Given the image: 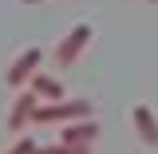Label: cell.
<instances>
[{"label": "cell", "mask_w": 158, "mask_h": 154, "mask_svg": "<svg viewBox=\"0 0 158 154\" xmlns=\"http://www.w3.org/2000/svg\"><path fill=\"white\" fill-rule=\"evenodd\" d=\"M40 111V95L36 91H20L16 95V103H12V111H8V127L12 131H24V123Z\"/></svg>", "instance_id": "5b68a950"}, {"label": "cell", "mask_w": 158, "mask_h": 154, "mask_svg": "<svg viewBox=\"0 0 158 154\" xmlns=\"http://www.w3.org/2000/svg\"><path fill=\"white\" fill-rule=\"evenodd\" d=\"M131 119H135V131H138V138H142L146 146H158V119H154V111H150L146 103H138L135 111H131Z\"/></svg>", "instance_id": "8992f818"}, {"label": "cell", "mask_w": 158, "mask_h": 154, "mask_svg": "<svg viewBox=\"0 0 158 154\" xmlns=\"http://www.w3.org/2000/svg\"><path fill=\"white\" fill-rule=\"evenodd\" d=\"M95 138H99V123L95 119H79V123H71V127L59 131V142H67V146H91Z\"/></svg>", "instance_id": "277c9868"}, {"label": "cell", "mask_w": 158, "mask_h": 154, "mask_svg": "<svg viewBox=\"0 0 158 154\" xmlns=\"http://www.w3.org/2000/svg\"><path fill=\"white\" fill-rule=\"evenodd\" d=\"M24 4H40V0H24Z\"/></svg>", "instance_id": "30bf717a"}, {"label": "cell", "mask_w": 158, "mask_h": 154, "mask_svg": "<svg viewBox=\"0 0 158 154\" xmlns=\"http://www.w3.org/2000/svg\"><path fill=\"white\" fill-rule=\"evenodd\" d=\"M87 40H91V24H75V28H71L67 36L59 40L56 59H59V63H71V59H75L79 52H83V48H87Z\"/></svg>", "instance_id": "3957f363"}, {"label": "cell", "mask_w": 158, "mask_h": 154, "mask_svg": "<svg viewBox=\"0 0 158 154\" xmlns=\"http://www.w3.org/2000/svg\"><path fill=\"white\" fill-rule=\"evenodd\" d=\"M40 59H44V52L40 48H24L16 59H12V67H8V87H28L32 83V75L40 71Z\"/></svg>", "instance_id": "7a4b0ae2"}, {"label": "cell", "mask_w": 158, "mask_h": 154, "mask_svg": "<svg viewBox=\"0 0 158 154\" xmlns=\"http://www.w3.org/2000/svg\"><path fill=\"white\" fill-rule=\"evenodd\" d=\"M28 91H36V95L44 99V103H63V87H59V79L44 75V71H36V75H32Z\"/></svg>", "instance_id": "52a82bcc"}, {"label": "cell", "mask_w": 158, "mask_h": 154, "mask_svg": "<svg viewBox=\"0 0 158 154\" xmlns=\"http://www.w3.org/2000/svg\"><path fill=\"white\" fill-rule=\"evenodd\" d=\"M4 154H36V142H32V138H16V146L4 150Z\"/></svg>", "instance_id": "9c48e42d"}, {"label": "cell", "mask_w": 158, "mask_h": 154, "mask_svg": "<svg viewBox=\"0 0 158 154\" xmlns=\"http://www.w3.org/2000/svg\"><path fill=\"white\" fill-rule=\"evenodd\" d=\"M36 154H91V146H67V142H52V146H36Z\"/></svg>", "instance_id": "ba28073f"}, {"label": "cell", "mask_w": 158, "mask_h": 154, "mask_svg": "<svg viewBox=\"0 0 158 154\" xmlns=\"http://www.w3.org/2000/svg\"><path fill=\"white\" fill-rule=\"evenodd\" d=\"M36 123H59V119H91V103L87 99H63V103H40Z\"/></svg>", "instance_id": "6da1fadb"}, {"label": "cell", "mask_w": 158, "mask_h": 154, "mask_svg": "<svg viewBox=\"0 0 158 154\" xmlns=\"http://www.w3.org/2000/svg\"><path fill=\"white\" fill-rule=\"evenodd\" d=\"M150 4H158V0H150Z\"/></svg>", "instance_id": "8fae6325"}]
</instances>
